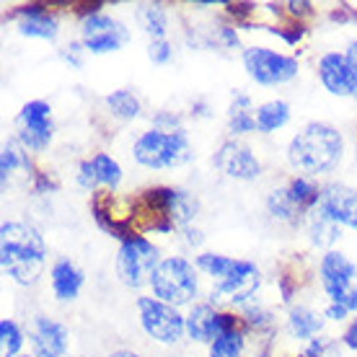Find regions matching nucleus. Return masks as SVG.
<instances>
[{
	"label": "nucleus",
	"instance_id": "nucleus-32",
	"mask_svg": "<svg viewBox=\"0 0 357 357\" xmlns=\"http://www.w3.org/2000/svg\"><path fill=\"white\" fill-rule=\"evenodd\" d=\"M305 357H340V347L331 340H313Z\"/></svg>",
	"mask_w": 357,
	"mask_h": 357
},
{
	"label": "nucleus",
	"instance_id": "nucleus-2",
	"mask_svg": "<svg viewBox=\"0 0 357 357\" xmlns=\"http://www.w3.org/2000/svg\"><path fill=\"white\" fill-rule=\"evenodd\" d=\"M342 151H344V143L334 127L324 122H311L290 140L287 161L295 171L316 176V174H326L334 169L342 158Z\"/></svg>",
	"mask_w": 357,
	"mask_h": 357
},
{
	"label": "nucleus",
	"instance_id": "nucleus-17",
	"mask_svg": "<svg viewBox=\"0 0 357 357\" xmlns=\"http://www.w3.org/2000/svg\"><path fill=\"white\" fill-rule=\"evenodd\" d=\"M83 287V272L70 259H57L52 267V293L57 301H75Z\"/></svg>",
	"mask_w": 357,
	"mask_h": 357
},
{
	"label": "nucleus",
	"instance_id": "nucleus-22",
	"mask_svg": "<svg viewBox=\"0 0 357 357\" xmlns=\"http://www.w3.org/2000/svg\"><path fill=\"white\" fill-rule=\"evenodd\" d=\"M267 207L277 220H285V223H293L295 218H301V213H303L301 207L295 205V199H293V195H290V189L287 187L275 189L267 199Z\"/></svg>",
	"mask_w": 357,
	"mask_h": 357
},
{
	"label": "nucleus",
	"instance_id": "nucleus-39",
	"mask_svg": "<svg viewBox=\"0 0 357 357\" xmlns=\"http://www.w3.org/2000/svg\"><path fill=\"white\" fill-rule=\"evenodd\" d=\"M109 357H140L137 352H130V349H116V352H112Z\"/></svg>",
	"mask_w": 357,
	"mask_h": 357
},
{
	"label": "nucleus",
	"instance_id": "nucleus-36",
	"mask_svg": "<svg viewBox=\"0 0 357 357\" xmlns=\"http://www.w3.org/2000/svg\"><path fill=\"white\" fill-rule=\"evenodd\" d=\"M347 308H342V305L331 303L329 308H326V319H331V321H344L347 319Z\"/></svg>",
	"mask_w": 357,
	"mask_h": 357
},
{
	"label": "nucleus",
	"instance_id": "nucleus-34",
	"mask_svg": "<svg viewBox=\"0 0 357 357\" xmlns=\"http://www.w3.org/2000/svg\"><path fill=\"white\" fill-rule=\"evenodd\" d=\"M81 184L86 189L89 187H93V184H98V178H96V174H93V166H91V161H86V163H81Z\"/></svg>",
	"mask_w": 357,
	"mask_h": 357
},
{
	"label": "nucleus",
	"instance_id": "nucleus-6",
	"mask_svg": "<svg viewBox=\"0 0 357 357\" xmlns=\"http://www.w3.org/2000/svg\"><path fill=\"white\" fill-rule=\"evenodd\" d=\"M161 259H158V249L151 241H145L140 236L125 238L119 251H116V277L125 282L127 287H143L148 285L155 275Z\"/></svg>",
	"mask_w": 357,
	"mask_h": 357
},
{
	"label": "nucleus",
	"instance_id": "nucleus-10",
	"mask_svg": "<svg viewBox=\"0 0 357 357\" xmlns=\"http://www.w3.org/2000/svg\"><path fill=\"white\" fill-rule=\"evenodd\" d=\"M83 47L93 54L116 52L130 42V31L125 24H119L116 18L104 16V13H91L83 18L81 24Z\"/></svg>",
	"mask_w": 357,
	"mask_h": 357
},
{
	"label": "nucleus",
	"instance_id": "nucleus-15",
	"mask_svg": "<svg viewBox=\"0 0 357 357\" xmlns=\"http://www.w3.org/2000/svg\"><path fill=\"white\" fill-rule=\"evenodd\" d=\"M319 78L324 89L334 96H355V75L347 57L340 52H326L319 60Z\"/></svg>",
	"mask_w": 357,
	"mask_h": 357
},
{
	"label": "nucleus",
	"instance_id": "nucleus-26",
	"mask_svg": "<svg viewBox=\"0 0 357 357\" xmlns=\"http://www.w3.org/2000/svg\"><path fill=\"white\" fill-rule=\"evenodd\" d=\"M107 104H109V109L119 116V119H135V116L140 114V101H137V96H135L132 91L122 89V91L109 93Z\"/></svg>",
	"mask_w": 357,
	"mask_h": 357
},
{
	"label": "nucleus",
	"instance_id": "nucleus-23",
	"mask_svg": "<svg viewBox=\"0 0 357 357\" xmlns=\"http://www.w3.org/2000/svg\"><path fill=\"white\" fill-rule=\"evenodd\" d=\"M137 21L145 29V34L153 39H166V10L161 6H140Z\"/></svg>",
	"mask_w": 357,
	"mask_h": 357
},
{
	"label": "nucleus",
	"instance_id": "nucleus-24",
	"mask_svg": "<svg viewBox=\"0 0 357 357\" xmlns=\"http://www.w3.org/2000/svg\"><path fill=\"white\" fill-rule=\"evenodd\" d=\"M197 202L187 192H166V215L174 223H187L195 218Z\"/></svg>",
	"mask_w": 357,
	"mask_h": 357
},
{
	"label": "nucleus",
	"instance_id": "nucleus-1",
	"mask_svg": "<svg viewBox=\"0 0 357 357\" xmlns=\"http://www.w3.org/2000/svg\"><path fill=\"white\" fill-rule=\"evenodd\" d=\"M45 241L24 223H3L0 228V261L3 272L18 285H34L45 269Z\"/></svg>",
	"mask_w": 357,
	"mask_h": 357
},
{
	"label": "nucleus",
	"instance_id": "nucleus-27",
	"mask_svg": "<svg viewBox=\"0 0 357 357\" xmlns=\"http://www.w3.org/2000/svg\"><path fill=\"white\" fill-rule=\"evenodd\" d=\"M91 166H93V174H96L98 184H107V187H116V184H119L122 169H119V163H116L112 155L96 153V155L91 158Z\"/></svg>",
	"mask_w": 357,
	"mask_h": 357
},
{
	"label": "nucleus",
	"instance_id": "nucleus-8",
	"mask_svg": "<svg viewBox=\"0 0 357 357\" xmlns=\"http://www.w3.org/2000/svg\"><path fill=\"white\" fill-rule=\"evenodd\" d=\"M137 308L145 334L161 344H176L187 331V319H181L174 305L163 303L158 298H140Z\"/></svg>",
	"mask_w": 357,
	"mask_h": 357
},
{
	"label": "nucleus",
	"instance_id": "nucleus-31",
	"mask_svg": "<svg viewBox=\"0 0 357 357\" xmlns=\"http://www.w3.org/2000/svg\"><path fill=\"white\" fill-rule=\"evenodd\" d=\"M171 45L166 39H153L151 45H148V57H151L155 65H166L171 60Z\"/></svg>",
	"mask_w": 357,
	"mask_h": 357
},
{
	"label": "nucleus",
	"instance_id": "nucleus-11",
	"mask_svg": "<svg viewBox=\"0 0 357 357\" xmlns=\"http://www.w3.org/2000/svg\"><path fill=\"white\" fill-rule=\"evenodd\" d=\"M52 140V109L47 101H29L18 114V143L29 151H45Z\"/></svg>",
	"mask_w": 357,
	"mask_h": 357
},
{
	"label": "nucleus",
	"instance_id": "nucleus-30",
	"mask_svg": "<svg viewBox=\"0 0 357 357\" xmlns=\"http://www.w3.org/2000/svg\"><path fill=\"white\" fill-rule=\"evenodd\" d=\"M26 166V155L18 148L16 140H8L3 145V158H0V174H3V181H8V176L16 174V169Z\"/></svg>",
	"mask_w": 357,
	"mask_h": 357
},
{
	"label": "nucleus",
	"instance_id": "nucleus-20",
	"mask_svg": "<svg viewBox=\"0 0 357 357\" xmlns=\"http://www.w3.org/2000/svg\"><path fill=\"white\" fill-rule=\"evenodd\" d=\"M290 122V107L285 101H267L257 109V130L259 132H275Z\"/></svg>",
	"mask_w": 357,
	"mask_h": 357
},
{
	"label": "nucleus",
	"instance_id": "nucleus-35",
	"mask_svg": "<svg viewBox=\"0 0 357 357\" xmlns=\"http://www.w3.org/2000/svg\"><path fill=\"white\" fill-rule=\"evenodd\" d=\"M344 57H347L349 68H352V75H355V96H357V39H355V42H349Z\"/></svg>",
	"mask_w": 357,
	"mask_h": 357
},
{
	"label": "nucleus",
	"instance_id": "nucleus-5",
	"mask_svg": "<svg viewBox=\"0 0 357 357\" xmlns=\"http://www.w3.org/2000/svg\"><path fill=\"white\" fill-rule=\"evenodd\" d=\"M153 293L158 301L174 305H187L197 298V272L195 264H189L181 257H169L163 259L155 269V275L151 280Z\"/></svg>",
	"mask_w": 357,
	"mask_h": 357
},
{
	"label": "nucleus",
	"instance_id": "nucleus-29",
	"mask_svg": "<svg viewBox=\"0 0 357 357\" xmlns=\"http://www.w3.org/2000/svg\"><path fill=\"white\" fill-rule=\"evenodd\" d=\"M0 344H3V357H16L18 349L24 347V334L16 321H10V319L0 321Z\"/></svg>",
	"mask_w": 357,
	"mask_h": 357
},
{
	"label": "nucleus",
	"instance_id": "nucleus-9",
	"mask_svg": "<svg viewBox=\"0 0 357 357\" xmlns=\"http://www.w3.org/2000/svg\"><path fill=\"white\" fill-rule=\"evenodd\" d=\"M243 68L251 78L261 86H277V83H287L298 75V60L280 54L267 47H249L243 52Z\"/></svg>",
	"mask_w": 357,
	"mask_h": 357
},
{
	"label": "nucleus",
	"instance_id": "nucleus-25",
	"mask_svg": "<svg viewBox=\"0 0 357 357\" xmlns=\"http://www.w3.org/2000/svg\"><path fill=\"white\" fill-rule=\"evenodd\" d=\"M249 98L246 96H236V104L231 107V122H228V130L233 135H246L257 130V114L249 112Z\"/></svg>",
	"mask_w": 357,
	"mask_h": 357
},
{
	"label": "nucleus",
	"instance_id": "nucleus-7",
	"mask_svg": "<svg viewBox=\"0 0 357 357\" xmlns=\"http://www.w3.org/2000/svg\"><path fill=\"white\" fill-rule=\"evenodd\" d=\"M321 285L331 303L342 305L347 311H357V267L352 261L340 254V251H329L321 259Z\"/></svg>",
	"mask_w": 357,
	"mask_h": 357
},
{
	"label": "nucleus",
	"instance_id": "nucleus-40",
	"mask_svg": "<svg viewBox=\"0 0 357 357\" xmlns=\"http://www.w3.org/2000/svg\"><path fill=\"white\" fill-rule=\"evenodd\" d=\"M16 357H31V355H16Z\"/></svg>",
	"mask_w": 357,
	"mask_h": 357
},
{
	"label": "nucleus",
	"instance_id": "nucleus-21",
	"mask_svg": "<svg viewBox=\"0 0 357 357\" xmlns=\"http://www.w3.org/2000/svg\"><path fill=\"white\" fill-rule=\"evenodd\" d=\"M287 324H290V331H293L295 340H311V337H316V334L321 331L324 319H319V316L313 311H308V308H293Z\"/></svg>",
	"mask_w": 357,
	"mask_h": 357
},
{
	"label": "nucleus",
	"instance_id": "nucleus-12",
	"mask_svg": "<svg viewBox=\"0 0 357 357\" xmlns=\"http://www.w3.org/2000/svg\"><path fill=\"white\" fill-rule=\"evenodd\" d=\"M70 344V331L68 326L47 316H36L31 324V347L34 357H65Z\"/></svg>",
	"mask_w": 357,
	"mask_h": 357
},
{
	"label": "nucleus",
	"instance_id": "nucleus-14",
	"mask_svg": "<svg viewBox=\"0 0 357 357\" xmlns=\"http://www.w3.org/2000/svg\"><path fill=\"white\" fill-rule=\"evenodd\" d=\"M233 329L231 316L218 313L213 305L199 303L187 316V337L192 342H215L220 334Z\"/></svg>",
	"mask_w": 357,
	"mask_h": 357
},
{
	"label": "nucleus",
	"instance_id": "nucleus-37",
	"mask_svg": "<svg viewBox=\"0 0 357 357\" xmlns=\"http://www.w3.org/2000/svg\"><path fill=\"white\" fill-rule=\"evenodd\" d=\"M220 36H223V42H225L228 47H236V45H238V34H236L233 29L223 26V29H220Z\"/></svg>",
	"mask_w": 357,
	"mask_h": 357
},
{
	"label": "nucleus",
	"instance_id": "nucleus-19",
	"mask_svg": "<svg viewBox=\"0 0 357 357\" xmlns=\"http://www.w3.org/2000/svg\"><path fill=\"white\" fill-rule=\"evenodd\" d=\"M308 215H311V218H308V233H311V241L316 243V246H331V243L340 238L342 225L337 223V220H331L329 215L321 210L319 202L311 207Z\"/></svg>",
	"mask_w": 357,
	"mask_h": 357
},
{
	"label": "nucleus",
	"instance_id": "nucleus-13",
	"mask_svg": "<svg viewBox=\"0 0 357 357\" xmlns=\"http://www.w3.org/2000/svg\"><path fill=\"white\" fill-rule=\"evenodd\" d=\"M215 166L223 171L225 176L238 178V181H251V178L259 176L261 171L257 155L236 140H228V143L220 145V151L215 153Z\"/></svg>",
	"mask_w": 357,
	"mask_h": 357
},
{
	"label": "nucleus",
	"instance_id": "nucleus-16",
	"mask_svg": "<svg viewBox=\"0 0 357 357\" xmlns=\"http://www.w3.org/2000/svg\"><path fill=\"white\" fill-rule=\"evenodd\" d=\"M319 205L331 220H337L340 225H349L357 231V189L331 184L321 192Z\"/></svg>",
	"mask_w": 357,
	"mask_h": 357
},
{
	"label": "nucleus",
	"instance_id": "nucleus-4",
	"mask_svg": "<svg viewBox=\"0 0 357 357\" xmlns=\"http://www.w3.org/2000/svg\"><path fill=\"white\" fill-rule=\"evenodd\" d=\"M135 161L145 166V169H174V166H184L192 161V143H189L187 132L178 130H158L153 127L135 140Z\"/></svg>",
	"mask_w": 357,
	"mask_h": 357
},
{
	"label": "nucleus",
	"instance_id": "nucleus-38",
	"mask_svg": "<svg viewBox=\"0 0 357 357\" xmlns=\"http://www.w3.org/2000/svg\"><path fill=\"white\" fill-rule=\"evenodd\" d=\"M344 342H347V347L357 349V324H352L347 329V334H344Z\"/></svg>",
	"mask_w": 357,
	"mask_h": 357
},
{
	"label": "nucleus",
	"instance_id": "nucleus-33",
	"mask_svg": "<svg viewBox=\"0 0 357 357\" xmlns=\"http://www.w3.org/2000/svg\"><path fill=\"white\" fill-rule=\"evenodd\" d=\"M63 60H65V63H70L73 68H81V65H83V45L73 42V45L65 47V50H63Z\"/></svg>",
	"mask_w": 357,
	"mask_h": 357
},
{
	"label": "nucleus",
	"instance_id": "nucleus-3",
	"mask_svg": "<svg viewBox=\"0 0 357 357\" xmlns=\"http://www.w3.org/2000/svg\"><path fill=\"white\" fill-rule=\"evenodd\" d=\"M197 269L207 272L210 277L218 280L213 290V301L220 303H243L251 295L257 293L261 282L259 269L251 261L231 259L223 254H199L197 257Z\"/></svg>",
	"mask_w": 357,
	"mask_h": 357
},
{
	"label": "nucleus",
	"instance_id": "nucleus-28",
	"mask_svg": "<svg viewBox=\"0 0 357 357\" xmlns=\"http://www.w3.org/2000/svg\"><path fill=\"white\" fill-rule=\"evenodd\" d=\"M243 337L236 329L220 334L218 340L210 344V357H241Z\"/></svg>",
	"mask_w": 357,
	"mask_h": 357
},
{
	"label": "nucleus",
	"instance_id": "nucleus-18",
	"mask_svg": "<svg viewBox=\"0 0 357 357\" xmlns=\"http://www.w3.org/2000/svg\"><path fill=\"white\" fill-rule=\"evenodd\" d=\"M18 31L36 39H54L57 36V18L42 8H26L18 13Z\"/></svg>",
	"mask_w": 357,
	"mask_h": 357
}]
</instances>
